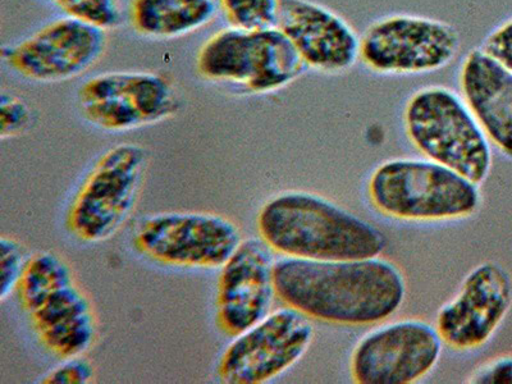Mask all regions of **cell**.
<instances>
[{
  "instance_id": "1",
  "label": "cell",
  "mask_w": 512,
  "mask_h": 384,
  "mask_svg": "<svg viewBox=\"0 0 512 384\" xmlns=\"http://www.w3.org/2000/svg\"><path fill=\"white\" fill-rule=\"evenodd\" d=\"M281 303L319 322L369 327L399 312L406 296L404 274L377 258L309 260L281 256L274 263Z\"/></svg>"
},
{
  "instance_id": "2",
  "label": "cell",
  "mask_w": 512,
  "mask_h": 384,
  "mask_svg": "<svg viewBox=\"0 0 512 384\" xmlns=\"http://www.w3.org/2000/svg\"><path fill=\"white\" fill-rule=\"evenodd\" d=\"M256 227L274 253L309 260L377 258L386 236L373 223L323 196L281 192L260 208Z\"/></svg>"
},
{
  "instance_id": "3",
  "label": "cell",
  "mask_w": 512,
  "mask_h": 384,
  "mask_svg": "<svg viewBox=\"0 0 512 384\" xmlns=\"http://www.w3.org/2000/svg\"><path fill=\"white\" fill-rule=\"evenodd\" d=\"M368 195L383 216L406 222L452 221L480 207L479 186L431 159H392L370 176Z\"/></svg>"
},
{
  "instance_id": "4",
  "label": "cell",
  "mask_w": 512,
  "mask_h": 384,
  "mask_svg": "<svg viewBox=\"0 0 512 384\" xmlns=\"http://www.w3.org/2000/svg\"><path fill=\"white\" fill-rule=\"evenodd\" d=\"M404 127L410 143L433 162L482 185L492 168L488 137L463 96L445 86H427L405 104Z\"/></svg>"
},
{
  "instance_id": "5",
  "label": "cell",
  "mask_w": 512,
  "mask_h": 384,
  "mask_svg": "<svg viewBox=\"0 0 512 384\" xmlns=\"http://www.w3.org/2000/svg\"><path fill=\"white\" fill-rule=\"evenodd\" d=\"M195 70L212 84L269 94L299 79L306 66L280 27L240 30L227 26L201 45Z\"/></svg>"
},
{
  "instance_id": "6",
  "label": "cell",
  "mask_w": 512,
  "mask_h": 384,
  "mask_svg": "<svg viewBox=\"0 0 512 384\" xmlns=\"http://www.w3.org/2000/svg\"><path fill=\"white\" fill-rule=\"evenodd\" d=\"M148 168L140 145L113 146L91 167L77 187L64 224L73 239L99 244L111 239L134 212Z\"/></svg>"
},
{
  "instance_id": "7",
  "label": "cell",
  "mask_w": 512,
  "mask_h": 384,
  "mask_svg": "<svg viewBox=\"0 0 512 384\" xmlns=\"http://www.w3.org/2000/svg\"><path fill=\"white\" fill-rule=\"evenodd\" d=\"M239 226L221 214L164 212L137 222L132 248L155 264L221 269L242 242Z\"/></svg>"
},
{
  "instance_id": "8",
  "label": "cell",
  "mask_w": 512,
  "mask_h": 384,
  "mask_svg": "<svg viewBox=\"0 0 512 384\" xmlns=\"http://www.w3.org/2000/svg\"><path fill=\"white\" fill-rule=\"evenodd\" d=\"M84 121L105 132L157 125L176 116L181 100L172 81L150 71H111L86 80L77 90Z\"/></svg>"
},
{
  "instance_id": "9",
  "label": "cell",
  "mask_w": 512,
  "mask_h": 384,
  "mask_svg": "<svg viewBox=\"0 0 512 384\" xmlns=\"http://www.w3.org/2000/svg\"><path fill=\"white\" fill-rule=\"evenodd\" d=\"M455 26L434 18L383 17L360 36L359 61L379 75H422L442 70L460 52Z\"/></svg>"
},
{
  "instance_id": "10",
  "label": "cell",
  "mask_w": 512,
  "mask_h": 384,
  "mask_svg": "<svg viewBox=\"0 0 512 384\" xmlns=\"http://www.w3.org/2000/svg\"><path fill=\"white\" fill-rule=\"evenodd\" d=\"M107 31L62 16L15 43L4 45L2 61L22 80L57 84L93 68L107 49Z\"/></svg>"
},
{
  "instance_id": "11",
  "label": "cell",
  "mask_w": 512,
  "mask_h": 384,
  "mask_svg": "<svg viewBox=\"0 0 512 384\" xmlns=\"http://www.w3.org/2000/svg\"><path fill=\"white\" fill-rule=\"evenodd\" d=\"M314 337L312 319L297 310H274L233 338L217 364L219 381L263 384L287 372L305 355Z\"/></svg>"
},
{
  "instance_id": "12",
  "label": "cell",
  "mask_w": 512,
  "mask_h": 384,
  "mask_svg": "<svg viewBox=\"0 0 512 384\" xmlns=\"http://www.w3.org/2000/svg\"><path fill=\"white\" fill-rule=\"evenodd\" d=\"M436 327L420 319L373 329L354 347L351 377L359 384H411L432 372L443 351Z\"/></svg>"
},
{
  "instance_id": "13",
  "label": "cell",
  "mask_w": 512,
  "mask_h": 384,
  "mask_svg": "<svg viewBox=\"0 0 512 384\" xmlns=\"http://www.w3.org/2000/svg\"><path fill=\"white\" fill-rule=\"evenodd\" d=\"M512 305V280L502 265H477L436 318L443 344L456 351H473L495 335Z\"/></svg>"
},
{
  "instance_id": "14",
  "label": "cell",
  "mask_w": 512,
  "mask_h": 384,
  "mask_svg": "<svg viewBox=\"0 0 512 384\" xmlns=\"http://www.w3.org/2000/svg\"><path fill=\"white\" fill-rule=\"evenodd\" d=\"M274 255L262 239L250 237L224 263L216 294V322L223 335L235 338L272 312Z\"/></svg>"
},
{
  "instance_id": "15",
  "label": "cell",
  "mask_w": 512,
  "mask_h": 384,
  "mask_svg": "<svg viewBox=\"0 0 512 384\" xmlns=\"http://www.w3.org/2000/svg\"><path fill=\"white\" fill-rule=\"evenodd\" d=\"M306 68L338 75L360 58V36L344 17L313 0H281L278 26Z\"/></svg>"
},
{
  "instance_id": "16",
  "label": "cell",
  "mask_w": 512,
  "mask_h": 384,
  "mask_svg": "<svg viewBox=\"0 0 512 384\" xmlns=\"http://www.w3.org/2000/svg\"><path fill=\"white\" fill-rule=\"evenodd\" d=\"M25 312L40 345L59 359L84 355L94 345L93 304L76 281L54 288Z\"/></svg>"
},
{
  "instance_id": "17",
  "label": "cell",
  "mask_w": 512,
  "mask_h": 384,
  "mask_svg": "<svg viewBox=\"0 0 512 384\" xmlns=\"http://www.w3.org/2000/svg\"><path fill=\"white\" fill-rule=\"evenodd\" d=\"M459 84L489 143L512 158V72L477 48L461 64Z\"/></svg>"
},
{
  "instance_id": "18",
  "label": "cell",
  "mask_w": 512,
  "mask_h": 384,
  "mask_svg": "<svg viewBox=\"0 0 512 384\" xmlns=\"http://www.w3.org/2000/svg\"><path fill=\"white\" fill-rule=\"evenodd\" d=\"M219 0H130L128 24L141 38L173 40L212 24Z\"/></svg>"
},
{
  "instance_id": "19",
  "label": "cell",
  "mask_w": 512,
  "mask_h": 384,
  "mask_svg": "<svg viewBox=\"0 0 512 384\" xmlns=\"http://www.w3.org/2000/svg\"><path fill=\"white\" fill-rule=\"evenodd\" d=\"M72 281V269L62 256L52 251L31 256L17 286L18 303L26 310L41 296Z\"/></svg>"
},
{
  "instance_id": "20",
  "label": "cell",
  "mask_w": 512,
  "mask_h": 384,
  "mask_svg": "<svg viewBox=\"0 0 512 384\" xmlns=\"http://www.w3.org/2000/svg\"><path fill=\"white\" fill-rule=\"evenodd\" d=\"M228 27L263 30L278 26L281 0H219Z\"/></svg>"
},
{
  "instance_id": "21",
  "label": "cell",
  "mask_w": 512,
  "mask_h": 384,
  "mask_svg": "<svg viewBox=\"0 0 512 384\" xmlns=\"http://www.w3.org/2000/svg\"><path fill=\"white\" fill-rule=\"evenodd\" d=\"M63 16L75 18L105 31L117 29L122 22L117 0H47Z\"/></svg>"
},
{
  "instance_id": "22",
  "label": "cell",
  "mask_w": 512,
  "mask_h": 384,
  "mask_svg": "<svg viewBox=\"0 0 512 384\" xmlns=\"http://www.w3.org/2000/svg\"><path fill=\"white\" fill-rule=\"evenodd\" d=\"M31 256L25 246L12 237L2 236L0 239V300L6 301L16 292L22 274L25 272Z\"/></svg>"
},
{
  "instance_id": "23",
  "label": "cell",
  "mask_w": 512,
  "mask_h": 384,
  "mask_svg": "<svg viewBox=\"0 0 512 384\" xmlns=\"http://www.w3.org/2000/svg\"><path fill=\"white\" fill-rule=\"evenodd\" d=\"M32 122V114L24 100L2 93L0 96V137L2 140L25 134Z\"/></svg>"
},
{
  "instance_id": "24",
  "label": "cell",
  "mask_w": 512,
  "mask_h": 384,
  "mask_svg": "<svg viewBox=\"0 0 512 384\" xmlns=\"http://www.w3.org/2000/svg\"><path fill=\"white\" fill-rule=\"evenodd\" d=\"M94 377L93 365L81 355L62 360V363L43 379V383L88 384L93 382Z\"/></svg>"
},
{
  "instance_id": "25",
  "label": "cell",
  "mask_w": 512,
  "mask_h": 384,
  "mask_svg": "<svg viewBox=\"0 0 512 384\" xmlns=\"http://www.w3.org/2000/svg\"><path fill=\"white\" fill-rule=\"evenodd\" d=\"M480 49L493 61L512 72V17L489 32Z\"/></svg>"
},
{
  "instance_id": "26",
  "label": "cell",
  "mask_w": 512,
  "mask_h": 384,
  "mask_svg": "<svg viewBox=\"0 0 512 384\" xmlns=\"http://www.w3.org/2000/svg\"><path fill=\"white\" fill-rule=\"evenodd\" d=\"M469 383L512 384V355L487 361L470 376Z\"/></svg>"
}]
</instances>
